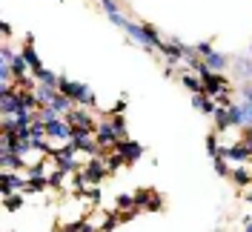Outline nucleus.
<instances>
[{"mask_svg":"<svg viewBox=\"0 0 252 232\" xmlns=\"http://www.w3.org/2000/svg\"><path fill=\"white\" fill-rule=\"evenodd\" d=\"M63 95H69L78 106H94V92L89 86H83V83H75V80H66L61 77V86H58Z\"/></svg>","mask_w":252,"mask_h":232,"instance_id":"obj_1","label":"nucleus"},{"mask_svg":"<svg viewBox=\"0 0 252 232\" xmlns=\"http://www.w3.org/2000/svg\"><path fill=\"white\" fill-rule=\"evenodd\" d=\"M66 121L75 126V129H94V132H97V126H100L97 121H94V115L89 112V106H78Z\"/></svg>","mask_w":252,"mask_h":232,"instance_id":"obj_2","label":"nucleus"},{"mask_svg":"<svg viewBox=\"0 0 252 232\" xmlns=\"http://www.w3.org/2000/svg\"><path fill=\"white\" fill-rule=\"evenodd\" d=\"M124 32L135 40V43H141L143 49H155V43H152V37H149V32H146V23H135V20H126Z\"/></svg>","mask_w":252,"mask_h":232,"instance_id":"obj_3","label":"nucleus"},{"mask_svg":"<svg viewBox=\"0 0 252 232\" xmlns=\"http://www.w3.org/2000/svg\"><path fill=\"white\" fill-rule=\"evenodd\" d=\"M0 109H3V115H17L20 112V95L12 89V92H3V98H0Z\"/></svg>","mask_w":252,"mask_h":232,"instance_id":"obj_4","label":"nucleus"},{"mask_svg":"<svg viewBox=\"0 0 252 232\" xmlns=\"http://www.w3.org/2000/svg\"><path fill=\"white\" fill-rule=\"evenodd\" d=\"M115 149L124 155L126 164H132V161H135V158H141V152H143V146H141V143H135V140H121Z\"/></svg>","mask_w":252,"mask_h":232,"instance_id":"obj_5","label":"nucleus"},{"mask_svg":"<svg viewBox=\"0 0 252 232\" xmlns=\"http://www.w3.org/2000/svg\"><path fill=\"white\" fill-rule=\"evenodd\" d=\"M192 106L198 109V112H204V115H215V109H218V103L209 98V95H192Z\"/></svg>","mask_w":252,"mask_h":232,"instance_id":"obj_6","label":"nucleus"},{"mask_svg":"<svg viewBox=\"0 0 252 232\" xmlns=\"http://www.w3.org/2000/svg\"><path fill=\"white\" fill-rule=\"evenodd\" d=\"M37 83H43V86H52V89H58L61 86V77L55 75V72H49V69H37V72H32Z\"/></svg>","mask_w":252,"mask_h":232,"instance_id":"obj_7","label":"nucleus"},{"mask_svg":"<svg viewBox=\"0 0 252 232\" xmlns=\"http://www.w3.org/2000/svg\"><path fill=\"white\" fill-rule=\"evenodd\" d=\"M20 52H23V58H26V63L32 66V72L43 69V66H40V58H37V52H34V46H32V37H26V46L20 49Z\"/></svg>","mask_w":252,"mask_h":232,"instance_id":"obj_8","label":"nucleus"},{"mask_svg":"<svg viewBox=\"0 0 252 232\" xmlns=\"http://www.w3.org/2000/svg\"><path fill=\"white\" fill-rule=\"evenodd\" d=\"M235 69L244 83H252V61L250 58H235Z\"/></svg>","mask_w":252,"mask_h":232,"instance_id":"obj_9","label":"nucleus"},{"mask_svg":"<svg viewBox=\"0 0 252 232\" xmlns=\"http://www.w3.org/2000/svg\"><path fill=\"white\" fill-rule=\"evenodd\" d=\"M206 69L209 72H220V69H226V55H220V52H212L209 58H204Z\"/></svg>","mask_w":252,"mask_h":232,"instance_id":"obj_10","label":"nucleus"},{"mask_svg":"<svg viewBox=\"0 0 252 232\" xmlns=\"http://www.w3.org/2000/svg\"><path fill=\"white\" fill-rule=\"evenodd\" d=\"M181 83H184L187 89H192V95L204 92V80H198V77H192V75H181Z\"/></svg>","mask_w":252,"mask_h":232,"instance_id":"obj_11","label":"nucleus"},{"mask_svg":"<svg viewBox=\"0 0 252 232\" xmlns=\"http://www.w3.org/2000/svg\"><path fill=\"white\" fill-rule=\"evenodd\" d=\"M58 118H63V115H58V112H55L52 106H40V109H37V121H43L46 126H49V124H55Z\"/></svg>","mask_w":252,"mask_h":232,"instance_id":"obj_12","label":"nucleus"},{"mask_svg":"<svg viewBox=\"0 0 252 232\" xmlns=\"http://www.w3.org/2000/svg\"><path fill=\"white\" fill-rule=\"evenodd\" d=\"M100 9L106 12V17H112V15H118V12H121V3H118V0H103V3H100Z\"/></svg>","mask_w":252,"mask_h":232,"instance_id":"obj_13","label":"nucleus"},{"mask_svg":"<svg viewBox=\"0 0 252 232\" xmlns=\"http://www.w3.org/2000/svg\"><path fill=\"white\" fill-rule=\"evenodd\" d=\"M206 149H209V155H212V158H218V155H220V149H218V135H215V132L206 138Z\"/></svg>","mask_w":252,"mask_h":232,"instance_id":"obj_14","label":"nucleus"},{"mask_svg":"<svg viewBox=\"0 0 252 232\" xmlns=\"http://www.w3.org/2000/svg\"><path fill=\"white\" fill-rule=\"evenodd\" d=\"M212 52H215V49H212L209 40H204V43H198V46H195V55H198V58H209Z\"/></svg>","mask_w":252,"mask_h":232,"instance_id":"obj_15","label":"nucleus"},{"mask_svg":"<svg viewBox=\"0 0 252 232\" xmlns=\"http://www.w3.org/2000/svg\"><path fill=\"white\" fill-rule=\"evenodd\" d=\"M15 55L17 52H12V46H3L0 49V63H12L15 61Z\"/></svg>","mask_w":252,"mask_h":232,"instance_id":"obj_16","label":"nucleus"},{"mask_svg":"<svg viewBox=\"0 0 252 232\" xmlns=\"http://www.w3.org/2000/svg\"><path fill=\"white\" fill-rule=\"evenodd\" d=\"M6 206H9V209L23 206V195H20V192H17V195H9V198H6Z\"/></svg>","mask_w":252,"mask_h":232,"instance_id":"obj_17","label":"nucleus"},{"mask_svg":"<svg viewBox=\"0 0 252 232\" xmlns=\"http://www.w3.org/2000/svg\"><path fill=\"white\" fill-rule=\"evenodd\" d=\"M215 172H218L220 178H223V175H229V166H223V155L215 158Z\"/></svg>","mask_w":252,"mask_h":232,"instance_id":"obj_18","label":"nucleus"},{"mask_svg":"<svg viewBox=\"0 0 252 232\" xmlns=\"http://www.w3.org/2000/svg\"><path fill=\"white\" fill-rule=\"evenodd\" d=\"M109 20H112V23H115V26H121V29H124V26H126V17L121 15V12H118V15H112Z\"/></svg>","mask_w":252,"mask_h":232,"instance_id":"obj_19","label":"nucleus"},{"mask_svg":"<svg viewBox=\"0 0 252 232\" xmlns=\"http://www.w3.org/2000/svg\"><path fill=\"white\" fill-rule=\"evenodd\" d=\"M124 106H126V100H124V98H121V100L115 103V115H121V112H124Z\"/></svg>","mask_w":252,"mask_h":232,"instance_id":"obj_20","label":"nucleus"},{"mask_svg":"<svg viewBox=\"0 0 252 232\" xmlns=\"http://www.w3.org/2000/svg\"><path fill=\"white\" fill-rule=\"evenodd\" d=\"M100 3H103V0H100Z\"/></svg>","mask_w":252,"mask_h":232,"instance_id":"obj_21","label":"nucleus"}]
</instances>
